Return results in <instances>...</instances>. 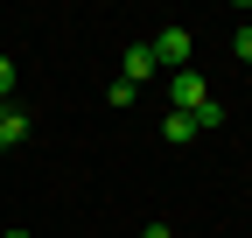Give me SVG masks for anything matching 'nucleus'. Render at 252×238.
<instances>
[{"label": "nucleus", "mask_w": 252, "mask_h": 238, "mask_svg": "<svg viewBox=\"0 0 252 238\" xmlns=\"http://www.w3.org/2000/svg\"><path fill=\"white\" fill-rule=\"evenodd\" d=\"M231 49H238V56H245V63H252V21H245V28H238V35H231Z\"/></svg>", "instance_id": "nucleus-5"}, {"label": "nucleus", "mask_w": 252, "mask_h": 238, "mask_svg": "<svg viewBox=\"0 0 252 238\" xmlns=\"http://www.w3.org/2000/svg\"><path fill=\"white\" fill-rule=\"evenodd\" d=\"M161 140H175V147L196 140V119H189V112H168V119H161Z\"/></svg>", "instance_id": "nucleus-3"}, {"label": "nucleus", "mask_w": 252, "mask_h": 238, "mask_svg": "<svg viewBox=\"0 0 252 238\" xmlns=\"http://www.w3.org/2000/svg\"><path fill=\"white\" fill-rule=\"evenodd\" d=\"M0 238H35V231H0Z\"/></svg>", "instance_id": "nucleus-8"}, {"label": "nucleus", "mask_w": 252, "mask_h": 238, "mask_svg": "<svg viewBox=\"0 0 252 238\" xmlns=\"http://www.w3.org/2000/svg\"><path fill=\"white\" fill-rule=\"evenodd\" d=\"M21 140H28V112L7 105V119H0V147H21Z\"/></svg>", "instance_id": "nucleus-4"}, {"label": "nucleus", "mask_w": 252, "mask_h": 238, "mask_svg": "<svg viewBox=\"0 0 252 238\" xmlns=\"http://www.w3.org/2000/svg\"><path fill=\"white\" fill-rule=\"evenodd\" d=\"M147 49H154V70H189V28H161Z\"/></svg>", "instance_id": "nucleus-1"}, {"label": "nucleus", "mask_w": 252, "mask_h": 238, "mask_svg": "<svg viewBox=\"0 0 252 238\" xmlns=\"http://www.w3.org/2000/svg\"><path fill=\"white\" fill-rule=\"evenodd\" d=\"M0 119H7V98H0Z\"/></svg>", "instance_id": "nucleus-9"}, {"label": "nucleus", "mask_w": 252, "mask_h": 238, "mask_svg": "<svg viewBox=\"0 0 252 238\" xmlns=\"http://www.w3.org/2000/svg\"><path fill=\"white\" fill-rule=\"evenodd\" d=\"M14 91V56H0V98Z\"/></svg>", "instance_id": "nucleus-6"}, {"label": "nucleus", "mask_w": 252, "mask_h": 238, "mask_svg": "<svg viewBox=\"0 0 252 238\" xmlns=\"http://www.w3.org/2000/svg\"><path fill=\"white\" fill-rule=\"evenodd\" d=\"M147 77H154V49H147V42H133V49H126V63H119V84H133V91H140Z\"/></svg>", "instance_id": "nucleus-2"}, {"label": "nucleus", "mask_w": 252, "mask_h": 238, "mask_svg": "<svg viewBox=\"0 0 252 238\" xmlns=\"http://www.w3.org/2000/svg\"><path fill=\"white\" fill-rule=\"evenodd\" d=\"M140 238H168V224H147V231H140Z\"/></svg>", "instance_id": "nucleus-7"}]
</instances>
